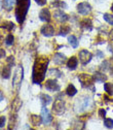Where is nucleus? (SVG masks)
<instances>
[{
    "label": "nucleus",
    "instance_id": "f257e3e1",
    "mask_svg": "<svg viewBox=\"0 0 113 130\" xmlns=\"http://www.w3.org/2000/svg\"><path fill=\"white\" fill-rule=\"evenodd\" d=\"M48 65V59L45 57H39L35 60L32 71V82L33 84H40L45 77Z\"/></svg>",
    "mask_w": 113,
    "mask_h": 130
},
{
    "label": "nucleus",
    "instance_id": "f03ea898",
    "mask_svg": "<svg viewBox=\"0 0 113 130\" xmlns=\"http://www.w3.org/2000/svg\"><path fill=\"white\" fill-rule=\"evenodd\" d=\"M17 7H15V18L19 24H23L26 18V14L30 7V0H15Z\"/></svg>",
    "mask_w": 113,
    "mask_h": 130
},
{
    "label": "nucleus",
    "instance_id": "7ed1b4c3",
    "mask_svg": "<svg viewBox=\"0 0 113 130\" xmlns=\"http://www.w3.org/2000/svg\"><path fill=\"white\" fill-rule=\"evenodd\" d=\"M24 77V69L22 65H19L14 71L13 74V79H12V86L13 87H17V89L20 88V85L22 84V80Z\"/></svg>",
    "mask_w": 113,
    "mask_h": 130
},
{
    "label": "nucleus",
    "instance_id": "20e7f679",
    "mask_svg": "<svg viewBox=\"0 0 113 130\" xmlns=\"http://www.w3.org/2000/svg\"><path fill=\"white\" fill-rule=\"evenodd\" d=\"M78 79L79 82L81 83V86L84 87V88H89V87H93L94 85V77L89 74H86V73H81V74H78Z\"/></svg>",
    "mask_w": 113,
    "mask_h": 130
},
{
    "label": "nucleus",
    "instance_id": "39448f33",
    "mask_svg": "<svg viewBox=\"0 0 113 130\" xmlns=\"http://www.w3.org/2000/svg\"><path fill=\"white\" fill-rule=\"evenodd\" d=\"M41 118H42V123L44 125L51 124L53 121V117L50 113V110H48L45 106H43V108L41 109Z\"/></svg>",
    "mask_w": 113,
    "mask_h": 130
},
{
    "label": "nucleus",
    "instance_id": "423d86ee",
    "mask_svg": "<svg viewBox=\"0 0 113 130\" xmlns=\"http://www.w3.org/2000/svg\"><path fill=\"white\" fill-rule=\"evenodd\" d=\"M53 110L57 113H62L64 110H65V101L63 99H60L59 97L56 99L54 106H53Z\"/></svg>",
    "mask_w": 113,
    "mask_h": 130
},
{
    "label": "nucleus",
    "instance_id": "0eeeda50",
    "mask_svg": "<svg viewBox=\"0 0 113 130\" xmlns=\"http://www.w3.org/2000/svg\"><path fill=\"white\" fill-rule=\"evenodd\" d=\"M45 89L51 92H56L60 90V85L56 79H47L45 83Z\"/></svg>",
    "mask_w": 113,
    "mask_h": 130
},
{
    "label": "nucleus",
    "instance_id": "6e6552de",
    "mask_svg": "<svg viewBox=\"0 0 113 130\" xmlns=\"http://www.w3.org/2000/svg\"><path fill=\"white\" fill-rule=\"evenodd\" d=\"M77 11L83 15H86L92 11V7L87 2H81L77 5Z\"/></svg>",
    "mask_w": 113,
    "mask_h": 130
},
{
    "label": "nucleus",
    "instance_id": "1a4fd4ad",
    "mask_svg": "<svg viewBox=\"0 0 113 130\" xmlns=\"http://www.w3.org/2000/svg\"><path fill=\"white\" fill-rule=\"evenodd\" d=\"M92 57H93V55L86 50H82V51H80V53H79V60L83 65L87 64L92 60Z\"/></svg>",
    "mask_w": 113,
    "mask_h": 130
},
{
    "label": "nucleus",
    "instance_id": "9d476101",
    "mask_svg": "<svg viewBox=\"0 0 113 130\" xmlns=\"http://www.w3.org/2000/svg\"><path fill=\"white\" fill-rule=\"evenodd\" d=\"M54 15H55L56 20H57L58 22H60V23H64V22H67V21L69 20V17H68V14H66L65 12H64L63 10H61V9H57V10L55 11Z\"/></svg>",
    "mask_w": 113,
    "mask_h": 130
},
{
    "label": "nucleus",
    "instance_id": "9b49d317",
    "mask_svg": "<svg viewBox=\"0 0 113 130\" xmlns=\"http://www.w3.org/2000/svg\"><path fill=\"white\" fill-rule=\"evenodd\" d=\"M41 34H43L44 36H47V37L53 36L55 34V29L52 25H48V24L44 25L41 28Z\"/></svg>",
    "mask_w": 113,
    "mask_h": 130
},
{
    "label": "nucleus",
    "instance_id": "f8f14e48",
    "mask_svg": "<svg viewBox=\"0 0 113 130\" xmlns=\"http://www.w3.org/2000/svg\"><path fill=\"white\" fill-rule=\"evenodd\" d=\"M39 18L43 22H50L51 21V12H50V10H48L47 8L41 9V11L39 13Z\"/></svg>",
    "mask_w": 113,
    "mask_h": 130
},
{
    "label": "nucleus",
    "instance_id": "ddd939ff",
    "mask_svg": "<svg viewBox=\"0 0 113 130\" xmlns=\"http://www.w3.org/2000/svg\"><path fill=\"white\" fill-rule=\"evenodd\" d=\"M65 61H66V57L64 56V55H62V54H60V53L55 54V56H54V62H55L56 64L62 65V64L65 63Z\"/></svg>",
    "mask_w": 113,
    "mask_h": 130
},
{
    "label": "nucleus",
    "instance_id": "4468645a",
    "mask_svg": "<svg viewBox=\"0 0 113 130\" xmlns=\"http://www.w3.org/2000/svg\"><path fill=\"white\" fill-rule=\"evenodd\" d=\"M77 64H78V61H77L76 57H71V58L68 60V62H67V66H68L69 69L74 70V69L77 67Z\"/></svg>",
    "mask_w": 113,
    "mask_h": 130
},
{
    "label": "nucleus",
    "instance_id": "2eb2a0df",
    "mask_svg": "<svg viewBox=\"0 0 113 130\" xmlns=\"http://www.w3.org/2000/svg\"><path fill=\"white\" fill-rule=\"evenodd\" d=\"M40 101H41V104L43 106H46L52 102V97L46 95V94H41L40 95Z\"/></svg>",
    "mask_w": 113,
    "mask_h": 130
},
{
    "label": "nucleus",
    "instance_id": "dca6fc26",
    "mask_svg": "<svg viewBox=\"0 0 113 130\" xmlns=\"http://www.w3.org/2000/svg\"><path fill=\"white\" fill-rule=\"evenodd\" d=\"M10 74H11V65L7 64L6 66L3 67V70H2V77L7 79V78L10 77Z\"/></svg>",
    "mask_w": 113,
    "mask_h": 130
},
{
    "label": "nucleus",
    "instance_id": "f3484780",
    "mask_svg": "<svg viewBox=\"0 0 113 130\" xmlns=\"http://www.w3.org/2000/svg\"><path fill=\"white\" fill-rule=\"evenodd\" d=\"M21 106H22V101L20 100L19 97H17V98H15V99L12 101V104H11L12 110H13L14 112H17V111L21 108Z\"/></svg>",
    "mask_w": 113,
    "mask_h": 130
},
{
    "label": "nucleus",
    "instance_id": "a211bd4d",
    "mask_svg": "<svg viewBox=\"0 0 113 130\" xmlns=\"http://www.w3.org/2000/svg\"><path fill=\"white\" fill-rule=\"evenodd\" d=\"M94 79L96 80V82H105V80L107 79V76L104 74V73H102V72H96L95 74H94Z\"/></svg>",
    "mask_w": 113,
    "mask_h": 130
},
{
    "label": "nucleus",
    "instance_id": "6ab92c4d",
    "mask_svg": "<svg viewBox=\"0 0 113 130\" xmlns=\"http://www.w3.org/2000/svg\"><path fill=\"white\" fill-rule=\"evenodd\" d=\"M42 122V118L41 117H38L36 115H32L31 116V124L33 126H39Z\"/></svg>",
    "mask_w": 113,
    "mask_h": 130
},
{
    "label": "nucleus",
    "instance_id": "aec40b11",
    "mask_svg": "<svg viewBox=\"0 0 113 130\" xmlns=\"http://www.w3.org/2000/svg\"><path fill=\"white\" fill-rule=\"evenodd\" d=\"M80 26H81L83 29L85 30H92L93 29V25H92V21L89 19H84L81 23H80Z\"/></svg>",
    "mask_w": 113,
    "mask_h": 130
},
{
    "label": "nucleus",
    "instance_id": "412c9836",
    "mask_svg": "<svg viewBox=\"0 0 113 130\" xmlns=\"http://www.w3.org/2000/svg\"><path fill=\"white\" fill-rule=\"evenodd\" d=\"M70 27L69 26H67V25H63V26H61V28H60V31H59V34L60 35H62V36H66L69 32H70Z\"/></svg>",
    "mask_w": 113,
    "mask_h": 130
},
{
    "label": "nucleus",
    "instance_id": "4be33fe9",
    "mask_svg": "<svg viewBox=\"0 0 113 130\" xmlns=\"http://www.w3.org/2000/svg\"><path fill=\"white\" fill-rule=\"evenodd\" d=\"M15 2V0H4L3 1V7L6 10H11L13 7V4Z\"/></svg>",
    "mask_w": 113,
    "mask_h": 130
},
{
    "label": "nucleus",
    "instance_id": "5701e85b",
    "mask_svg": "<svg viewBox=\"0 0 113 130\" xmlns=\"http://www.w3.org/2000/svg\"><path fill=\"white\" fill-rule=\"evenodd\" d=\"M76 93H77L76 88H75L72 84H70V85L67 87V89H66V94H67L68 96H74Z\"/></svg>",
    "mask_w": 113,
    "mask_h": 130
},
{
    "label": "nucleus",
    "instance_id": "b1692460",
    "mask_svg": "<svg viewBox=\"0 0 113 130\" xmlns=\"http://www.w3.org/2000/svg\"><path fill=\"white\" fill-rule=\"evenodd\" d=\"M52 5L57 7V8H64V7H67L66 3L63 2V1H60V0H54L52 2Z\"/></svg>",
    "mask_w": 113,
    "mask_h": 130
},
{
    "label": "nucleus",
    "instance_id": "393cba45",
    "mask_svg": "<svg viewBox=\"0 0 113 130\" xmlns=\"http://www.w3.org/2000/svg\"><path fill=\"white\" fill-rule=\"evenodd\" d=\"M68 40H69V43L74 47V48H76L77 46H78V41H77V38L74 36V35H70L69 37H68Z\"/></svg>",
    "mask_w": 113,
    "mask_h": 130
},
{
    "label": "nucleus",
    "instance_id": "a878e982",
    "mask_svg": "<svg viewBox=\"0 0 113 130\" xmlns=\"http://www.w3.org/2000/svg\"><path fill=\"white\" fill-rule=\"evenodd\" d=\"M104 90L107 92V94L113 95V84H111V83H106V84L104 85Z\"/></svg>",
    "mask_w": 113,
    "mask_h": 130
},
{
    "label": "nucleus",
    "instance_id": "bb28decb",
    "mask_svg": "<svg viewBox=\"0 0 113 130\" xmlns=\"http://www.w3.org/2000/svg\"><path fill=\"white\" fill-rule=\"evenodd\" d=\"M1 28H4V29H6L8 31H11L14 28V24L12 22H4V23H2Z\"/></svg>",
    "mask_w": 113,
    "mask_h": 130
},
{
    "label": "nucleus",
    "instance_id": "cd10ccee",
    "mask_svg": "<svg viewBox=\"0 0 113 130\" xmlns=\"http://www.w3.org/2000/svg\"><path fill=\"white\" fill-rule=\"evenodd\" d=\"M50 75H52V76H56V77H60V76L62 75V72H61L60 70H58V69L53 68V69L50 70Z\"/></svg>",
    "mask_w": 113,
    "mask_h": 130
},
{
    "label": "nucleus",
    "instance_id": "c85d7f7f",
    "mask_svg": "<svg viewBox=\"0 0 113 130\" xmlns=\"http://www.w3.org/2000/svg\"><path fill=\"white\" fill-rule=\"evenodd\" d=\"M13 41H14L13 35H12V34H8V35L6 36V38H5L6 44H7V45H11V44H13Z\"/></svg>",
    "mask_w": 113,
    "mask_h": 130
},
{
    "label": "nucleus",
    "instance_id": "c756f323",
    "mask_svg": "<svg viewBox=\"0 0 113 130\" xmlns=\"http://www.w3.org/2000/svg\"><path fill=\"white\" fill-rule=\"evenodd\" d=\"M104 19H105V21H107L110 25L113 26V15H112V14H110V13H105V14H104Z\"/></svg>",
    "mask_w": 113,
    "mask_h": 130
},
{
    "label": "nucleus",
    "instance_id": "7c9ffc66",
    "mask_svg": "<svg viewBox=\"0 0 113 130\" xmlns=\"http://www.w3.org/2000/svg\"><path fill=\"white\" fill-rule=\"evenodd\" d=\"M101 70H104V71H106L107 69H109V67H110V62L109 61H104L102 64H101Z\"/></svg>",
    "mask_w": 113,
    "mask_h": 130
},
{
    "label": "nucleus",
    "instance_id": "2f4dec72",
    "mask_svg": "<svg viewBox=\"0 0 113 130\" xmlns=\"http://www.w3.org/2000/svg\"><path fill=\"white\" fill-rule=\"evenodd\" d=\"M104 125L107 127V128H113V120L112 119H105L104 120Z\"/></svg>",
    "mask_w": 113,
    "mask_h": 130
},
{
    "label": "nucleus",
    "instance_id": "473e14b6",
    "mask_svg": "<svg viewBox=\"0 0 113 130\" xmlns=\"http://www.w3.org/2000/svg\"><path fill=\"white\" fill-rule=\"evenodd\" d=\"M5 122H6L5 117H3V116L0 117V128H2V127L5 126Z\"/></svg>",
    "mask_w": 113,
    "mask_h": 130
},
{
    "label": "nucleus",
    "instance_id": "72a5a7b5",
    "mask_svg": "<svg viewBox=\"0 0 113 130\" xmlns=\"http://www.w3.org/2000/svg\"><path fill=\"white\" fill-rule=\"evenodd\" d=\"M6 61H7V63H8L9 65H11V66H12V65L14 64V58H13V56H9Z\"/></svg>",
    "mask_w": 113,
    "mask_h": 130
},
{
    "label": "nucleus",
    "instance_id": "f704fd0d",
    "mask_svg": "<svg viewBox=\"0 0 113 130\" xmlns=\"http://www.w3.org/2000/svg\"><path fill=\"white\" fill-rule=\"evenodd\" d=\"M105 115H106V110H105L104 108H100V109H99V116H100L101 118H104Z\"/></svg>",
    "mask_w": 113,
    "mask_h": 130
},
{
    "label": "nucleus",
    "instance_id": "c9c22d12",
    "mask_svg": "<svg viewBox=\"0 0 113 130\" xmlns=\"http://www.w3.org/2000/svg\"><path fill=\"white\" fill-rule=\"evenodd\" d=\"M36 1V3L38 4V5H41V6H43V5H45L46 4V0H35Z\"/></svg>",
    "mask_w": 113,
    "mask_h": 130
},
{
    "label": "nucleus",
    "instance_id": "e433bc0d",
    "mask_svg": "<svg viewBox=\"0 0 113 130\" xmlns=\"http://www.w3.org/2000/svg\"><path fill=\"white\" fill-rule=\"evenodd\" d=\"M4 57H5V51L2 50V48H0V59L4 58Z\"/></svg>",
    "mask_w": 113,
    "mask_h": 130
},
{
    "label": "nucleus",
    "instance_id": "4c0bfd02",
    "mask_svg": "<svg viewBox=\"0 0 113 130\" xmlns=\"http://www.w3.org/2000/svg\"><path fill=\"white\" fill-rule=\"evenodd\" d=\"M3 99V94H2V92L1 91H0V101H1Z\"/></svg>",
    "mask_w": 113,
    "mask_h": 130
},
{
    "label": "nucleus",
    "instance_id": "58836bf2",
    "mask_svg": "<svg viewBox=\"0 0 113 130\" xmlns=\"http://www.w3.org/2000/svg\"><path fill=\"white\" fill-rule=\"evenodd\" d=\"M2 4H3V1H2V0H0V8L2 7Z\"/></svg>",
    "mask_w": 113,
    "mask_h": 130
},
{
    "label": "nucleus",
    "instance_id": "ea45409f",
    "mask_svg": "<svg viewBox=\"0 0 113 130\" xmlns=\"http://www.w3.org/2000/svg\"><path fill=\"white\" fill-rule=\"evenodd\" d=\"M110 37H111V38L113 39V30L111 31V33H110Z\"/></svg>",
    "mask_w": 113,
    "mask_h": 130
},
{
    "label": "nucleus",
    "instance_id": "a19ab883",
    "mask_svg": "<svg viewBox=\"0 0 113 130\" xmlns=\"http://www.w3.org/2000/svg\"><path fill=\"white\" fill-rule=\"evenodd\" d=\"M111 74H112V75H113V67H112V68H111Z\"/></svg>",
    "mask_w": 113,
    "mask_h": 130
},
{
    "label": "nucleus",
    "instance_id": "79ce46f5",
    "mask_svg": "<svg viewBox=\"0 0 113 130\" xmlns=\"http://www.w3.org/2000/svg\"><path fill=\"white\" fill-rule=\"evenodd\" d=\"M0 43H1V36H0Z\"/></svg>",
    "mask_w": 113,
    "mask_h": 130
},
{
    "label": "nucleus",
    "instance_id": "37998d69",
    "mask_svg": "<svg viewBox=\"0 0 113 130\" xmlns=\"http://www.w3.org/2000/svg\"><path fill=\"white\" fill-rule=\"evenodd\" d=\"M112 11H113V4H112Z\"/></svg>",
    "mask_w": 113,
    "mask_h": 130
},
{
    "label": "nucleus",
    "instance_id": "c03bdc74",
    "mask_svg": "<svg viewBox=\"0 0 113 130\" xmlns=\"http://www.w3.org/2000/svg\"><path fill=\"white\" fill-rule=\"evenodd\" d=\"M112 59H113V58H112Z\"/></svg>",
    "mask_w": 113,
    "mask_h": 130
}]
</instances>
